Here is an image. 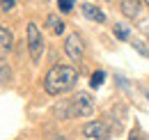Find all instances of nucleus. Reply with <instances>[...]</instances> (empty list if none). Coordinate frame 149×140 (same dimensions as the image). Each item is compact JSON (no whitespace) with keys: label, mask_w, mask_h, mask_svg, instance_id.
<instances>
[{"label":"nucleus","mask_w":149,"mask_h":140,"mask_svg":"<svg viewBox=\"0 0 149 140\" xmlns=\"http://www.w3.org/2000/svg\"><path fill=\"white\" fill-rule=\"evenodd\" d=\"M76 80H78V71L71 64H55L53 69L44 76V90L51 97H60L69 90H74Z\"/></svg>","instance_id":"1"},{"label":"nucleus","mask_w":149,"mask_h":140,"mask_svg":"<svg viewBox=\"0 0 149 140\" xmlns=\"http://www.w3.org/2000/svg\"><path fill=\"white\" fill-rule=\"evenodd\" d=\"M46 25L53 30V35H64V23H62L55 14H48V16H46Z\"/></svg>","instance_id":"10"},{"label":"nucleus","mask_w":149,"mask_h":140,"mask_svg":"<svg viewBox=\"0 0 149 140\" xmlns=\"http://www.w3.org/2000/svg\"><path fill=\"white\" fill-rule=\"evenodd\" d=\"M14 48V35L7 25H0V62L7 60V55Z\"/></svg>","instance_id":"6"},{"label":"nucleus","mask_w":149,"mask_h":140,"mask_svg":"<svg viewBox=\"0 0 149 140\" xmlns=\"http://www.w3.org/2000/svg\"><path fill=\"white\" fill-rule=\"evenodd\" d=\"M53 140H67L64 136H53Z\"/></svg>","instance_id":"18"},{"label":"nucleus","mask_w":149,"mask_h":140,"mask_svg":"<svg viewBox=\"0 0 149 140\" xmlns=\"http://www.w3.org/2000/svg\"><path fill=\"white\" fill-rule=\"evenodd\" d=\"M119 9L126 18H138L142 12V2L140 0H122L119 2Z\"/></svg>","instance_id":"7"},{"label":"nucleus","mask_w":149,"mask_h":140,"mask_svg":"<svg viewBox=\"0 0 149 140\" xmlns=\"http://www.w3.org/2000/svg\"><path fill=\"white\" fill-rule=\"evenodd\" d=\"M9 78H12V69H9L7 64H2V67H0V83H7Z\"/></svg>","instance_id":"15"},{"label":"nucleus","mask_w":149,"mask_h":140,"mask_svg":"<svg viewBox=\"0 0 149 140\" xmlns=\"http://www.w3.org/2000/svg\"><path fill=\"white\" fill-rule=\"evenodd\" d=\"M83 14L90 18V21H96V23H106V12L101 7H96L94 2H83Z\"/></svg>","instance_id":"8"},{"label":"nucleus","mask_w":149,"mask_h":140,"mask_svg":"<svg viewBox=\"0 0 149 140\" xmlns=\"http://www.w3.org/2000/svg\"><path fill=\"white\" fill-rule=\"evenodd\" d=\"M64 53L69 55V60L74 62H80L83 60V53H85V46H83V39L78 32H69L67 39H64Z\"/></svg>","instance_id":"4"},{"label":"nucleus","mask_w":149,"mask_h":140,"mask_svg":"<svg viewBox=\"0 0 149 140\" xmlns=\"http://www.w3.org/2000/svg\"><path fill=\"white\" fill-rule=\"evenodd\" d=\"M71 110H74V117H90L94 113V101L87 92H78L74 99H71Z\"/></svg>","instance_id":"3"},{"label":"nucleus","mask_w":149,"mask_h":140,"mask_svg":"<svg viewBox=\"0 0 149 140\" xmlns=\"http://www.w3.org/2000/svg\"><path fill=\"white\" fill-rule=\"evenodd\" d=\"M115 80H117V85H122V88H124V90H131L129 80H126L124 76H119V74H117V76H115Z\"/></svg>","instance_id":"17"},{"label":"nucleus","mask_w":149,"mask_h":140,"mask_svg":"<svg viewBox=\"0 0 149 140\" xmlns=\"http://www.w3.org/2000/svg\"><path fill=\"white\" fill-rule=\"evenodd\" d=\"M112 32H115V37H117L119 41H126L131 37V30H129L126 23H115V25H112Z\"/></svg>","instance_id":"11"},{"label":"nucleus","mask_w":149,"mask_h":140,"mask_svg":"<svg viewBox=\"0 0 149 140\" xmlns=\"http://www.w3.org/2000/svg\"><path fill=\"white\" fill-rule=\"evenodd\" d=\"M25 39H28L30 60H32V62H39V60H41V53H44V37L39 32L37 23H28V28H25Z\"/></svg>","instance_id":"2"},{"label":"nucleus","mask_w":149,"mask_h":140,"mask_svg":"<svg viewBox=\"0 0 149 140\" xmlns=\"http://www.w3.org/2000/svg\"><path fill=\"white\" fill-rule=\"evenodd\" d=\"M145 97H147V99H149V92H145Z\"/></svg>","instance_id":"19"},{"label":"nucleus","mask_w":149,"mask_h":140,"mask_svg":"<svg viewBox=\"0 0 149 140\" xmlns=\"http://www.w3.org/2000/svg\"><path fill=\"white\" fill-rule=\"evenodd\" d=\"M135 51L140 53V55H145V57H149V44L145 41V39H133V44H131Z\"/></svg>","instance_id":"13"},{"label":"nucleus","mask_w":149,"mask_h":140,"mask_svg":"<svg viewBox=\"0 0 149 140\" xmlns=\"http://www.w3.org/2000/svg\"><path fill=\"white\" fill-rule=\"evenodd\" d=\"M83 136H87V140H106L110 138V126H108V122H87L85 126H83Z\"/></svg>","instance_id":"5"},{"label":"nucleus","mask_w":149,"mask_h":140,"mask_svg":"<svg viewBox=\"0 0 149 140\" xmlns=\"http://www.w3.org/2000/svg\"><path fill=\"white\" fill-rule=\"evenodd\" d=\"M57 9H60L62 14H69V12L74 9V0H57Z\"/></svg>","instance_id":"14"},{"label":"nucleus","mask_w":149,"mask_h":140,"mask_svg":"<svg viewBox=\"0 0 149 140\" xmlns=\"http://www.w3.org/2000/svg\"><path fill=\"white\" fill-rule=\"evenodd\" d=\"M55 117L57 120H71L74 117V110H71V99H64L55 106Z\"/></svg>","instance_id":"9"},{"label":"nucleus","mask_w":149,"mask_h":140,"mask_svg":"<svg viewBox=\"0 0 149 140\" xmlns=\"http://www.w3.org/2000/svg\"><path fill=\"white\" fill-rule=\"evenodd\" d=\"M103 80H106V71H103V69H96L92 76H90V88H92V90L101 88V85H103Z\"/></svg>","instance_id":"12"},{"label":"nucleus","mask_w":149,"mask_h":140,"mask_svg":"<svg viewBox=\"0 0 149 140\" xmlns=\"http://www.w3.org/2000/svg\"><path fill=\"white\" fill-rule=\"evenodd\" d=\"M83 140H87V138H83Z\"/></svg>","instance_id":"20"},{"label":"nucleus","mask_w":149,"mask_h":140,"mask_svg":"<svg viewBox=\"0 0 149 140\" xmlns=\"http://www.w3.org/2000/svg\"><path fill=\"white\" fill-rule=\"evenodd\" d=\"M0 7H2V12H12V9L16 7V2H14V0H2Z\"/></svg>","instance_id":"16"}]
</instances>
